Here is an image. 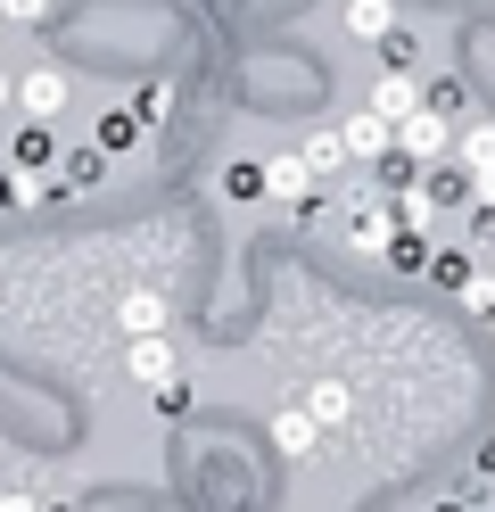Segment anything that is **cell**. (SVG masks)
<instances>
[{
    "mask_svg": "<svg viewBox=\"0 0 495 512\" xmlns=\"http://www.w3.org/2000/svg\"><path fill=\"white\" fill-rule=\"evenodd\" d=\"M9 100H17V75H9V67H0V108H9Z\"/></svg>",
    "mask_w": 495,
    "mask_h": 512,
    "instance_id": "obj_30",
    "label": "cell"
},
{
    "mask_svg": "<svg viewBox=\"0 0 495 512\" xmlns=\"http://www.w3.org/2000/svg\"><path fill=\"white\" fill-rule=\"evenodd\" d=\"M339 133H347V157H355V166H380V157H396V124L372 116V108H355Z\"/></svg>",
    "mask_w": 495,
    "mask_h": 512,
    "instance_id": "obj_7",
    "label": "cell"
},
{
    "mask_svg": "<svg viewBox=\"0 0 495 512\" xmlns=\"http://www.w3.org/2000/svg\"><path fill=\"white\" fill-rule=\"evenodd\" d=\"M487 512H495V504H487Z\"/></svg>",
    "mask_w": 495,
    "mask_h": 512,
    "instance_id": "obj_32",
    "label": "cell"
},
{
    "mask_svg": "<svg viewBox=\"0 0 495 512\" xmlns=\"http://www.w3.org/2000/svg\"><path fill=\"white\" fill-rule=\"evenodd\" d=\"M17 100H25V124H58L66 100H75V83H66L58 67H33V75L17 83Z\"/></svg>",
    "mask_w": 495,
    "mask_h": 512,
    "instance_id": "obj_5",
    "label": "cell"
},
{
    "mask_svg": "<svg viewBox=\"0 0 495 512\" xmlns=\"http://www.w3.org/2000/svg\"><path fill=\"white\" fill-rule=\"evenodd\" d=\"M429 512H479L471 496H438V504H429Z\"/></svg>",
    "mask_w": 495,
    "mask_h": 512,
    "instance_id": "obj_29",
    "label": "cell"
},
{
    "mask_svg": "<svg viewBox=\"0 0 495 512\" xmlns=\"http://www.w3.org/2000/svg\"><path fill=\"white\" fill-rule=\"evenodd\" d=\"M108 182V149H66L58 157V190L66 199H83V190H99Z\"/></svg>",
    "mask_w": 495,
    "mask_h": 512,
    "instance_id": "obj_14",
    "label": "cell"
},
{
    "mask_svg": "<svg viewBox=\"0 0 495 512\" xmlns=\"http://www.w3.org/2000/svg\"><path fill=\"white\" fill-rule=\"evenodd\" d=\"M471 463H479V479H495V438H479V455H471Z\"/></svg>",
    "mask_w": 495,
    "mask_h": 512,
    "instance_id": "obj_28",
    "label": "cell"
},
{
    "mask_svg": "<svg viewBox=\"0 0 495 512\" xmlns=\"http://www.w3.org/2000/svg\"><path fill=\"white\" fill-rule=\"evenodd\" d=\"M116 323H124V339H165V290H124Z\"/></svg>",
    "mask_w": 495,
    "mask_h": 512,
    "instance_id": "obj_12",
    "label": "cell"
},
{
    "mask_svg": "<svg viewBox=\"0 0 495 512\" xmlns=\"http://www.w3.org/2000/svg\"><path fill=\"white\" fill-rule=\"evenodd\" d=\"M429 256H438V240H429V232H396L388 273H421V281H429Z\"/></svg>",
    "mask_w": 495,
    "mask_h": 512,
    "instance_id": "obj_21",
    "label": "cell"
},
{
    "mask_svg": "<svg viewBox=\"0 0 495 512\" xmlns=\"http://www.w3.org/2000/svg\"><path fill=\"white\" fill-rule=\"evenodd\" d=\"M58 133L50 124H17V141H9V166H25V174H58Z\"/></svg>",
    "mask_w": 495,
    "mask_h": 512,
    "instance_id": "obj_10",
    "label": "cell"
},
{
    "mask_svg": "<svg viewBox=\"0 0 495 512\" xmlns=\"http://www.w3.org/2000/svg\"><path fill=\"white\" fill-rule=\"evenodd\" d=\"M413 67H421V42H413V25H396L380 42V75H413Z\"/></svg>",
    "mask_w": 495,
    "mask_h": 512,
    "instance_id": "obj_22",
    "label": "cell"
},
{
    "mask_svg": "<svg viewBox=\"0 0 495 512\" xmlns=\"http://www.w3.org/2000/svg\"><path fill=\"white\" fill-rule=\"evenodd\" d=\"M339 232H347V248H355V256H380V265H388V248H396V232H405V223H396V199L363 190V199L339 215Z\"/></svg>",
    "mask_w": 495,
    "mask_h": 512,
    "instance_id": "obj_1",
    "label": "cell"
},
{
    "mask_svg": "<svg viewBox=\"0 0 495 512\" xmlns=\"http://www.w3.org/2000/svg\"><path fill=\"white\" fill-rule=\"evenodd\" d=\"M132 116H141L149 133H157V124L174 116V83H141V91H132Z\"/></svg>",
    "mask_w": 495,
    "mask_h": 512,
    "instance_id": "obj_24",
    "label": "cell"
},
{
    "mask_svg": "<svg viewBox=\"0 0 495 512\" xmlns=\"http://www.w3.org/2000/svg\"><path fill=\"white\" fill-rule=\"evenodd\" d=\"M223 199H264V166H256V157H240V166H223Z\"/></svg>",
    "mask_w": 495,
    "mask_h": 512,
    "instance_id": "obj_25",
    "label": "cell"
},
{
    "mask_svg": "<svg viewBox=\"0 0 495 512\" xmlns=\"http://www.w3.org/2000/svg\"><path fill=\"white\" fill-rule=\"evenodd\" d=\"M0 199H9V207H42V199H66V190H58V174H25V166H9V174H0Z\"/></svg>",
    "mask_w": 495,
    "mask_h": 512,
    "instance_id": "obj_17",
    "label": "cell"
},
{
    "mask_svg": "<svg viewBox=\"0 0 495 512\" xmlns=\"http://www.w3.org/2000/svg\"><path fill=\"white\" fill-rule=\"evenodd\" d=\"M124 372L157 397V389H174V380H182V347H174V339H132V347H124Z\"/></svg>",
    "mask_w": 495,
    "mask_h": 512,
    "instance_id": "obj_3",
    "label": "cell"
},
{
    "mask_svg": "<svg viewBox=\"0 0 495 512\" xmlns=\"http://www.w3.org/2000/svg\"><path fill=\"white\" fill-rule=\"evenodd\" d=\"M339 17H347V34H355L363 50H380V42L396 34V9H388V0H347Z\"/></svg>",
    "mask_w": 495,
    "mask_h": 512,
    "instance_id": "obj_15",
    "label": "cell"
},
{
    "mask_svg": "<svg viewBox=\"0 0 495 512\" xmlns=\"http://www.w3.org/2000/svg\"><path fill=\"white\" fill-rule=\"evenodd\" d=\"M487 331H495V323H487Z\"/></svg>",
    "mask_w": 495,
    "mask_h": 512,
    "instance_id": "obj_33",
    "label": "cell"
},
{
    "mask_svg": "<svg viewBox=\"0 0 495 512\" xmlns=\"http://www.w3.org/2000/svg\"><path fill=\"white\" fill-rule=\"evenodd\" d=\"M396 149L413 157V166H446V149H454V124L438 108H421L413 124H396Z\"/></svg>",
    "mask_w": 495,
    "mask_h": 512,
    "instance_id": "obj_4",
    "label": "cell"
},
{
    "mask_svg": "<svg viewBox=\"0 0 495 512\" xmlns=\"http://www.w3.org/2000/svg\"><path fill=\"white\" fill-rule=\"evenodd\" d=\"M363 108H372V116H388V124H413V116L429 108V83H421V75H380Z\"/></svg>",
    "mask_w": 495,
    "mask_h": 512,
    "instance_id": "obj_6",
    "label": "cell"
},
{
    "mask_svg": "<svg viewBox=\"0 0 495 512\" xmlns=\"http://www.w3.org/2000/svg\"><path fill=\"white\" fill-rule=\"evenodd\" d=\"M421 190H429V207H438V215H471V207H479V182L462 174L454 157H446V166H429V174H421Z\"/></svg>",
    "mask_w": 495,
    "mask_h": 512,
    "instance_id": "obj_8",
    "label": "cell"
},
{
    "mask_svg": "<svg viewBox=\"0 0 495 512\" xmlns=\"http://www.w3.org/2000/svg\"><path fill=\"white\" fill-rule=\"evenodd\" d=\"M429 108H438L446 124H462V108H471V83H462V75H429Z\"/></svg>",
    "mask_w": 495,
    "mask_h": 512,
    "instance_id": "obj_23",
    "label": "cell"
},
{
    "mask_svg": "<svg viewBox=\"0 0 495 512\" xmlns=\"http://www.w3.org/2000/svg\"><path fill=\"white\" fill-rule=\"evenodd\" d=\"M306 413H314L322 430H339L347 413H355V389H347V380H314V389H306Z\"/></svg>",
    "mask_w": 495,
    "mask_h": 512,
    "instance_id": "obj_18",
    "label": "cell"
},
{
    "mask_svg": "<svg viewBox=\"0 0 495 512\" xmlns=\"http://www.w3.org/2000/svg\"><path fill=\"white\" fill-rule=\"evenodd\" d=\"M141 133H149V124L132 116V108H108V116H99V149H108V157H124V149H141Z\"/></svg>",
    "mask_w": 495,
    "mask_h": 512,
    "instance_id": "obj_20",
    "label": "cell"
},
{
    "mask_svg": "<svg viewBox=\"0 0 495 512\" xmlns=\"http://www.w3.org/2000/svg\"><path fill=\"white\" fill-rule=\"evenodd\" d=\"M471 281H479V256L471 248H438V256H429V290H471Z\"/></svg>",
    "mask_w": 495,
    "mask_h": 512,
    "instance_id": "obj_16",
    "label": "cell"
},
{
    "mask_svg": "<svg viewBox=\"0 0 495 512\" xmlns=\"http://www.w3.org/2000/svg\"><path fill=\"white\" fill-rule=\"evenodd\" d=\"M264 199H281V207L297 215V207L322 199V182H314V166H306L297 149H281V157H264Z\"/></svg>",
    "mask_w": 495,
    "mask_h": 512,
    "instance_id": "obj_2",
    "label": "cell"
},
{
    "mask_svg": "<svg viewBox=\"0 0 495 512\" xmlns=\"http://www.w3.org/2000/svg\"><path fill=\"white\" fill-rule=\"evenodd\" d=\"M454 166L471 174V182H479V174H495V124H487V116H471V124L454 133Z\"/></svg>",
    "mask_w": 495,
    "mask_h": 512,
    "instance_id": "obj_13",
    "label": "cell"
},
{
    "mask_svg": "<svg viewBox=\"0 0 495 512\" xmlns=\"http://www.w3.org/2000/svg\"><path fill=\"white\" fill-rule=\"evenodd\" d=\"M297 157L314 166V182H322V190H330V182H339V174L355 166V157H347V133H339V124H322V133H306V141H297Z\"/></svg>",
    "mask_w": 495,
    "mask_h": 512,
    "instance_id": "obj_9",
    "label": "cell"
},
{
    "mask_svg": "<svg viewBox=\"0 0 495 512\" xmlns=\"http://www.w3.org/2000/svg\"><path fill=\"white\" fill-rule=\"evenodd\" d=\"M50 512H66V504H50Z\"/></svg>",
    "mask_w": 495,
    "mask_h": 512,
    "instance_id": "obj_31",
    "label": "cell"
},
{
    "mask_svg": "<svg viewBox=\"0 0 495 512\" xmlns=\"http://www.w3.org/2000/svg\"><path fill=\"white\" fill-rule=\"evenodd\" d=\"M273 446H281L289 463H306L314 446H322V422H314L306 405H281V413H273Z\"/></svg>",
    "mask_w": 495,
    "mask_h": 512,
    "instance_id": "obj_11",
    "label": "cell"
},
{
    "mask_svg": "<svg viewBox=\"0 0 495 512\" xmlns=\"http://www.w3.org/2000/svg\"><path fill=\"white\" fill-rule=\"evenodd\" d=\"M0 17H9V25H42L50 0H0Z\"/></svg>",
    "mask_w": 495,
    "mask_h": 512,
    "instance_id": "obj_26",
    "label": "cell"
},
{
    "mask_svg": "<svg viewBox=\"0 0 495 512\" xmlns=\"http://www.w3.org/2000/svg\"><path fill=\"white\" fill-rule=\"evenodd\" d=\"M421 174H429V166H413V157L396 149V157H380V166H372V190H380V199H405V190H421Z\"/></svg>",
    "mask_w": 495,
    "mask_h": 512,
    "instance_id": "obj_19",
    "label": "cell"
},
{
    "mask_svg": "<svg viewBox=\"0 0 495 512\" xmlns=\"http://www.w3.org/2000/svg\"><path fill=\"white\" fill-rule=\"evenodd\" d=\"M0 512H50V504L33 496V488H9V496H0Z\"/></svg>",
    "mask_w": 495,
    "mask_h": 512,
    "instance_id": "obj_27",
    "label": "cell"
}]
</instances>
